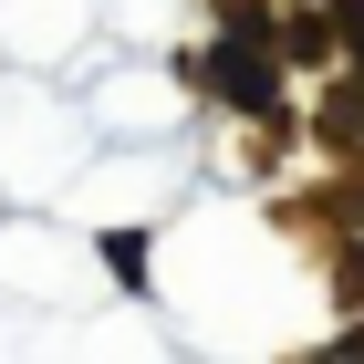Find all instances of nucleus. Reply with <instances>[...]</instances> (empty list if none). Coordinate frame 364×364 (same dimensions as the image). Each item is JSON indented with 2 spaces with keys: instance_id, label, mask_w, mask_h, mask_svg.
I'll list each match as a JSON object with an SVG mask.
<instances>
[{
  "instance_id": "1",
  "label": "nucleus",
  "mask_w": 364,
  "mask_h": 364,
  "mask_svg": "<svg viewBox=\"0 0 364 364\" xmlns=\"http://www.w3.org/2000/svg\"><path fill=\"white\" fill-rule=\"evenodd\" d=\"M188 73H208L229 114H281V53L271 42H219V53L188 63Z\"/></svg>"
},
{
  "instance_id": "5",
  "label": "nucleus",
  "mask_w": 364,
  "mask_h": 364,
  "mask_svg": "<svg viewBox=\"0 0 364 364\" xmlns=\"http://www.w3.org/2000/svg\"><path fill=\"white\" fill-rule=\"evenodd\" d=\"M105 260H114V271H125V281H146V229H136V240L114 229V240H105Z\"/></svg>"
},
{
  "instance_id": "2",
  "label": "nucleus",
  "mask_w": 364,
  "mask_h": 364,
  "mask_svg": "<svg viewBox=\"0 0 364 364\" xmlns=\"http://www.w3.org/2000/svg\"><path fill=\"white\" fill-rule=\"evenodd\" d=\"M312 136L333 146V156H364V73L323 84V114H312Z\"/></svg>"
},
{
  "instance_id": "4",
  "label": "nucleus",
  "mask_w": 364,
  "mask_h": 364,
  "mask_svg": "<svg viewBox=\"0 0 364 364\" xmlns=\"http://www.w3.org/2000/svg\"><path fill=\"white\" fill-rule=\"evenodd\" d=\"M323 11H333V42H343V63L364 73V0H323Z\"/></svg>"
},
{
  "instance_id": "6",
  "label": "nucleus",
  "mask_w": 364,
  "mask_h": 364,
  "mask_svg": "<svg viewBox=\"0 0 364 364\" xmlns=\"http://www.w3.org/2000/svg\"><path fill=\"white\" fill-rule=\"evenodd\" d=\"M333 302H364V240L343 250V281H333Z\"/></svg>"
},
{
  "instance_id": "3",
  "label": "nucleus",
  "mask_w": 364,
  "mask_h": 364,
  "mask_svg": "<svg viewBox=\"0 0 364 364\" xmlns=\"http://www.w3.org/2000/svg\"><path fill=\"white\" fill-rule=\"evenodd\" d=\"M271 53L281 63H333L343 42H333V11H281L271 21Z\"/></svg>"
}]
</instances>
